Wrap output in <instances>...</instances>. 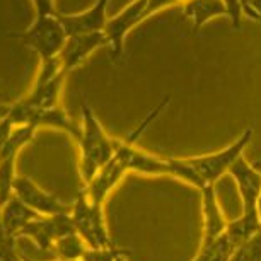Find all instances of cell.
Wrapping results in <instances>:
<instances>
[{
    "instance_id": "6da1fadb",
    "label": "cell",
    "mask_w": 261,
    "mask_h": 261,
    "mask_svg": "<svg viewBox=\"0 0 261 261\" xmlns=\"http://www.w3.org/2000/svg\"><path fill=\"white\" fill-rule=\"evenodd\" d=\"M82 126L77 144L81 149L79 172L84 183H91L92 178L105 167L115 155L116 140L108 137L101 121L97 120L89 102H82Z\"/></svg>"
},
{
    "instance_id": "7a4b0ae2",
    "label": "cell",
    "mask_w": 261,
    "mask_h": 261,
    "mask_svg": "<svg viewBox=\"0 0 261 261\" xmlns=\"http://www.w3.org/2000/svg\"><path fill=\"white\" fill-rule=\"evenodd\" d=\"M253 135L254 128L249 126L243 132V135H239L232 144L222 150L205 155L186 157V162H188L191 169L195 171L196 178H198V190H203L206 186H215V183L224 174H229V169L232 167V164L244 154L246 147L251 144Z\"/></svg>"
},
{
    "instance_id": "3957f363",
    "label": "cell",
    "mask_w": 261,
    "mask_h": 261,
    "mask_svg": "<svg viewBox=\"0 0 261 261\" xmlns=\"http://www.w3.org/2000/svg\"><path fill=\"white\" fill-rule=\"evenodd\" d=\"M16 38L21 39L24 46L31 48L39 57V60H48L60 55L68 34L62 24L60 12H53L36 14L29 28L22 33H17Z\"/></svg>"
},
{
    "instance_id": "277c9868",
    "label": "cell",
    "mask_w": 261,
    "mask_h": 261,
    "mask_svg": "<svg viewBox=\"0 0 261 261\" xmlns=\"http://www.w3.org/2000/svg\"><path fill=\"white\" fill-rule=\"evenodd\" d=\"M70 215L73 219V225H75V232L86 241L89 248H111V246H115L110 238V232H108L102 205L91 201L84 188L72 203Z\"/></svg>"
},
{
    "instance_id": "5b68a950",
    "label": "cell",
    "mask_w": 261,
    "mask_h": 261,
    "mask_svg": "<svg viewBox=\"0 0 261 261\" xmlns=\"http://www.w3.org/2000/svg\"><path fill=\"white\" fill-rule=\"evenodd\" d=\"M147 4L149 0H134L121 12L108 19L105 34L108 36V48H110V57L113 62H120L125 57L126 36L135 26H139L147 19Z\"/></svg>"
},
{
    "instance_id": "8992f818",
    "label": "cell",
    "mask_w": 261,
    "mask_h": 261,
    "mask_svg": "<svg viewBox=\"0 0 261 261\" xmlns=\"http://www.w3.org/2000/svg\"><path fill=\"white\" fill-rule=\"evenodd\" d=\"M14 196H17L22 203L38 212L39 215H57L72 212V203L62 201L55 195L48 193L29 176H17L14 181Z\"/></svg>"
},
{
    "instance_id": "52a82bcc",
    "label": "cell",
    "mask_w": 261,
    "mask_h": 261,
    "mask_svg": "<svg viewBox=\"0 0 261 261\" xmlns=\"http://www.w3.org/2000/svg\"><path fill=\"white\" fill-rule=\"evenodd\" d=\"M108 46V36L105 33H84V34H70L63 45L60 55L63 72L70 73L72 70L86 62L96 50Z\"/></svg>"
},
{
    "instance_id": "ba28073f",
    "label": "cell",
    "mask_w": 261,
    "mask_h": 261,
    "mask_svg": "<svg viewBox=\"0 0 261 261\" xmlns=\"http://www.w3.org/2000/svg\"><path fill=\"white\" fill-rule=\"evenodd\" d=\"M229 174L238 185L241 201H243V212L258 210V200L261 195V172L256 169L254 164H249L241 155L229 169Z\"/></svg>"
},
{
    "instance_id": "9c48e42d",
    "label": "cell",
    "mask_w": 261,
    "mask_h": 261,
    "mask_svg": "<svg viewBox=\"0 0 261 261\" xmlns=\"http://www.w3.org/2000/svg\"><path fill=\"white\" fill-rule=\"evenodd\" d=\"M111 0H96L91 9L79 14H60L62 24L67 34L105 33L108 24V7Z\"/></svg>"
},
{
    "instance_id": "30bf717a",
    "label": "cell",
    "mask_w": 261,
    "mask_h": 261,
    "mask_svg": "<svg viewBox=\"0 0 261 261\" xmlns=\"http://www.w3.org/2000/svg\"><path fill=\"white\" fill-rule=\"evenodd\" d=\"M201 193V214H203V236L201 241H212L220 238L225 229H227V222L222 208L219 205L215 195V186H206V188L200 190Z\"/></svg>"
},
{
    "instance_id": "8fae6325",
    "label": "cell",
    "mask_w": 261,
    "mask_h": 261,
    "mask_svg": "<svg viewBox=\"0 0 261 261\" xmlns=\"http://www.w3.org/2000/svg\"><path fill=\"white\" fill-rule=\"evenodd\" d=\"M67 73H58L57 77L46 82H34L33 87L21 101L33 110H50V108L60 106L62 89L65 84Z\"/></svg>"
},
{
    "instance_id": "7c38bea8",
    "label": "cell",
    "mask_w": 261,
    "mask_h": 261,
    "mask_svg": "<svg viewBox=\"0 0 261 261\" xmlns=\"http://www.w3.org/2000/svg\"><path fill=\"white\" fill-rule=\"evenodd\" d=\"M183 17L191 21V33L200 34L201 28L214 17H227L222 0H188L183 6Z\"/></svg>"
},
{
    "instance_id": "4fadbf2b",
    "label": "cell",
    "mask_w": 261,
    "mask_h": 261,
    "mask_svg": "<svg viewBox=\"0 0 261 261\" xmlns=\"http://www.w3.org/2000/svg\"><path fill=\"white\" fill-rule=\"evenodd\" d=\"M36 217H39L38 212L29 208L26 203H22L14 195L11 200H7L6 203L0 206V219H2L4 229H6L9 236H14V238H17L19 232Z\"/></svg>"
},
{
    "instance_id": "5bb4252c",
    "label": "cell",
    "mask_w": 261,
    "mask_h": 261,
    "mask_svg": "<svg viewBox=\"0 0 261 261\" xmlns=\"http://www.w3.org/2000/svg\"><path fill=\"white\" fill-rule=\"evenodd\" d=\"M261 230V219H259V212H243V215L238 217L234 220H229L225 234L229 236V239L232 241L234 246H238L244 241H248L249 238H253L254 234H258Z\"/></svg>"
},
{
    "instance_id": "9a60e30c",
    "label": "cell",
    "mask_w": 261,
    "mask_h": 261,
    "mask_svg": "<svg viewBox=\"0 0 261 261\" xmlns=\"http://www.w3.org/2000/svg\"><path fill=\"white\" fill-rule=\"evenodd\" d=\"M236 246L229 239L227 234H222L220 238L212 241H201L200 249L193 261H229Z\"/></svg>"
},
{
    "instance_id": "2e32d148",
    "label": "cell",
    "mask_w": 261,
    "mask_h": 261,
    "mask_svg": "<svg viewBox=\"0 0 261 261\" xmlns=\"http://www.w3.org/2000/svg\"><path fill=\"white\" fill-rule=\"evenodd\" d=\"M53 249H55L57 258L62 261H81L84 254H86V251L89 249V246L77 232H73L58 239L55 246H53Z\"/></svg>"
},
{
    "instance_id": "e0dca14e",
    "label": "cell",
    "mask_w": 261,
    "mask_h": 261,
    "mask_svg": "<svg viewBox=\"0 0 261 261\" xmlns=\"http://www.w3.org/2000/svg\"><path fill=\"white\" fill-rule=\"evenodd\" d=\"M229 261H261V230L236 246Z\"/></svg>"
},
{
    "instance_id": "ac0fdd59",
    "label": "cell",
    "mask_w": 261,
    "mask_h": 261,
    "mask_svg": "<svg viewBox=\"0 0 261 261\" xmlns=\"http://www.w3.org/2000/svg\"><path fill=\"white\" fill-rule=\"evenodd\" d=\"M123 253L121 248L111 246V248H89L81 261H116V258Z\"/></svg>"
},
{
    "instance_id": "d6986e66",
    "label": "cell",
    "mask_w": 261,
    "mask_h": 261,
    "mask_svg": "<svg viewBox=\"0 0 261 261\" xmlns=\"http://www.w3.org/2000/svg\"><path fill=\"white\" fill-rule=\"evenodd\" d=\"M225 12H227V19L232 24L234 29H241V22H243L244 12H243V2L241 0H222Z\"/></svg>"
},
{
    "instance_id": "ffe728a7",
    "label": "cell",
    "mask_w": 261,
    "mask_h": 261,
    "mask_svg": "<svg viewBox=\"0 0 261 261\" xmlns=\"http://www.w3.org/2000/svg\"><path fill=\"white\" fill-rule=\"evenodd\" d=\"M244 17L261 24V0H241Z\"/></svg>"
},
{
    "instance_id": "44dd1931",
    "label": "cell",
    "mask_w": 261,
    "mask_h": 261,
    "mask_svg": "<svg viewBox=\"0 0 261 261\" xmlns=\"http://www.w3.org/2000/svg\"><path fill=\"white\" fill-rule=\"evenodd\" d=\"M174 6H179L178 0H149V4H147L145 16H147V19H149V17H152L154 14H157L159 11H164V9L174 7Z\"/></svg>"
},
{
    "instance_id": "7402d4cb",
    "label": "cell",
    "mask_w": 261,
    "mask_h": 261,
    "mask_svg": "<svg viewBox=\"0 0 261 261\" xmlns=\"http://www.w3.org/2000/svg\"><path fill=\"white\" fill-rule=\"evenodd\" d=\"M14 128H16V125L11 121V118H9V116L2 123H0V150L4 149V145H6L7 140L11 139Z\"/></svg>"
},
{
    "instance_id": "603a6c76",
    "label": "cell",
    "mask_w": 261,
    "mask_h": 261,
    "mask_svg": "<svg viewBox=\"0 0 261 261\" xmlns=\"http://www.w3.org/2000/svg\"><path fill=\"white\" fill-rule=\"evenodd\" d=\"M11 108H12V105H6V102H0V123H2L9 116V113H11Z\"/></svg>"
},
{
    "instance_id": "cb8c5ba5",
    "label": "cell",
    "mask_w": 261,
    "mask_h": 261,
    "mask_svg": "<svg viewBox=\"0 0 261 261\" xmlns=\"http://www.w3.org/2000/svg\"><path fill=\"white\" fill-rule=\"evenodd\" d=\"M253 164H254L256 169L261 172V161H256V162H253ZM258 212H259V219H261V195H259V200H258Z\"/></svg>"
},
{
    "instance_id": "d4e9b609",
    "label": "cell",
    "mask_w": 261,
    "mask_h": 261,
    "mask_svg": "<svg viewBox=\"0 0 261 261\" xmlns=\"http://www.w3.org/2000/svg\"><path fill=\"white\" fill-rule=\"evenodd\" d=\"M116 261H128V258H126V253H125V251H123V253H121L120 256H118V258H116Z\"/></svg>"
},
{
    "instance_id": "484cf974",
    "label": "cell",
    "mask_w": 261,
    "mask_h": 261,
    "mask_svg": "<svg viewBox=\"0 0 261 261\" xmlns=\"http://www.w3.org/2000/svg\"><path fill=\"white\" fill-rule=\"evenodd\" d=\"M178 2L181 4V6H183V4H185V2H188V0H178Z\"/></svg>"
}]
</instances>
